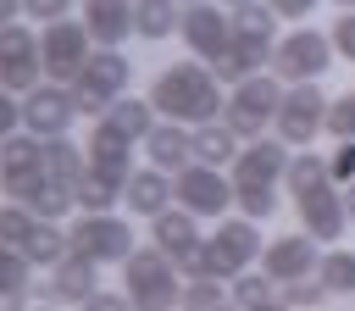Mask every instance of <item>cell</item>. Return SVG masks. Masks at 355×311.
I'll use <instances>...</instances> for the list:
<instances>
[{"label": "cell", "mask_w": 355, "mask_h": 311, "mask_svg": "<svg viewBox=\"0 0 355 311\" xmlns=\"http://www.w3.org/2000/svg\"><path fill=\"white\" fill-rule=\"evenodd\" d=\"M322 122H327V89H322V78H311V83H283V100H277V111H272V133H277L288 150H300V144H316Z\"/></svg>", "instance_id": "cell-8"}, {"label": "cell", "mask_w": 355, "mask_h": 311, "mask_svg": "<svg viewBox=\"0 0 355 311\" xmlns=\"http://www.w3.org/2000/svg\"><path fill=\"white\" fill-rule=\"evenodd\" d=\"M33 222H39V217H33L22 200H6V205H0V244H17V250H22V239L33 233Z\"/></svg>", "instance_id": "cell-39"}, {"label": "cell", "mask_w": 355, "mask_h": 311, "mask_svg": "<svg viewBox=\"0 0 355 311\" xmlns=\"http://www.w3.org/2000/svg\"><path fill=\"white\" fill-rule=\"evenodd\" d=\"M89 167V156H83V144L72 139V133H55V139H44V178H61V183H78V172Z\"/></svg>", "instance_id": "cell-32"}, {"label": "cell", "mask_w": 355, "mask_h": 311, "mask_svg": "<svg viewBox=\"0 0 355 311\" xmlns=\"http://www.w3.org/2000/svg\"><path fill=\"white\" fill-rule=\"evenodd\" d=\"M333 294L316 283V272L311 278H288V283H277V305L283 311H316V305H327Z\"/></svg>", "instance_id": "cell-38"}, {"label": "cell", "mask_w": 355, "mask_h": 311, "mask_svg": "<svg viewBox=\"0 0 355 311\" xmlns=\"http://www.w3.org/2000/svg\"><path fill=\"white\" fill-rule=\"evenodd\" d=\"M333 61H338V56H333V39H327V28H316V22H294L288 33L272 39V72H277L283 83H311V78H322Z\"/></svg>", "instance_id": "cell-7"}, {"label": "cell", "mask_w": 355, "mask_h": 311, "mask_svg": "<svg viewBox=\"0 0 355 311\" xmlns=\"http://www.w3.org/2000/svg\"><path fill=\"white\" fill-rule=\"evenodd\" d=\"M78 0H22V17L28 22H55V17H72Z\"/></svg>", "instance_id": "cell-43"}, {"label": "cell", "mask_w": 355, "mask_h": 311, "mask_svg": "<svg viewBox=\"0 0 355 311\" xmlns=\"http://www.w3.org/2000/svg\"><path fill=\"white\" fill-rule=\"evenodd\" d=\"M33 289V261L17 244H0V305H28Z\"/></svg>", "instance_id": "cell-30"}, {"label": "cell", "mask_w": 355, "mask_h": 311, "mask_svg": "<svg viewBox=\"0 0 355 311\" xmlns=\"http://www.w3.org/2000/svg\"><path fill=\"white\" fill-rule=\"evenodd\" d=\"M72 200H78V211H116V205H122V183L83 167L78 183H72Z\"/></svg>", "instance_id": "cell-33"}, {"label": "cell", "mask_w": 355, "mask_h": 311, "mask_svg": "<svg viewBox=\"0 0 355 311\" xmlns=\"http://www.w3.org/2000/svg\"><path fill=\"white\" fill-rule=\"evenodd\" d=\"M266 67H272V44L266 39H244V33H233L227 50L211 61V72L222 78V89L239 83V78H250V72H266Z\"/></svg>", "instance_id": "cell-24"}, {"label": "cell", "mask_w": 355, "mask_h": 311, "mask_svg": "<svg viewBox=\"0 0 355 311\" xmlns=\"http://www.w3.org/2000/svg\"><path fill=\"white\" fill-rule=\"evenodd\" d=\"M316 255H322V244L300 228V233H277V239H266L255 267H261L272 283H288V278H311V272H316Z\"/></svg>", "instance_id": "cell-17"}, {"label": "cell", "mask_w": 355, "mask_h": 311, "mask_svg": "<svg viewBox=\"0 0 355 311\" xmlns=\"http://www.w3.org/2000/svg\"><path fill=\"white\" fill-rule=\"evenodd\" d=\"M122 205H128V217H155V211H166L172 205V172H161V167H133L128 172V183H122Z\"/></svg>", "instance_id": "cell-21"}, {"label": "cell", "mask_w": 355, "mask_h": 311, "mask_svg": "<svg viewBox=\"0 0 355 311\" xmlns=\"http://www.w3.org/2000/svg\"><path fill=\"white\" fill-rule=\"evenodd\" d=\"M189 144H194V161H205V167H227L233 156H239V133L222 122V117H211V122H194L189 128Z\"/></svg>", "instance_id": "cell-25"}, {"label": "cell", "mask_w": 355, "mask_h": 311, "mask_svg": "<svg viewBox=\"0 0 355 311\" xmlns=\"http://www.w3.org/2000/svg\"><path fill=\"white\" fill-rule=\"evenodd\" d=\"M261 222L255 217H244V211H227V217H216V228L200 239V272H211V278H233V272H244V267H255L261 261Z\"/></svg>", "instance_id": "cell-5"}, {"label": "cell", "mask_w": 355, "mask_h": 311, "mask_svg": "<svg viewBox=\"0 0 355 311\" xmlns=\"http://www.w3.org/2000/svg\"><path fill=\"white\" fill-rule=\"evenodd\" d=\"M139 150H144V161H150V167H161V172H178V167H189V161H194V144H189V122L155 117V128L139 139Z\"/></svg>", "instance_id": "cell-20"}, {"label": "cell", "mask_w": 355, "mask_h": 311, "mask_svg": "<svg viewBox=\"0 0 355 311\" xmlns=\"http://www.w3.org/2000/svg\"><path fill=\"white\" fill-rule=\"evenodd\" d=\"M178 0H133V39H144V44H161V39H172L178 33Z\"/></svg>", "instance_id": "cell-28"}, {"label": "cell", "mask_w": 355, "mask_h": 311, "mask_svg": "<svg viewBox=\"0 0 355 311\" xmlns=\"http://www.w3.org/2000/svg\"><path fill=\"white\" fill-rule=\"evenodd\" d=\"M105 122L139 144V139L155 128V106H150V94H116V100L105 106Z\"/></svg>", "instance_id": "cell-29"}, {"label": "cell", "mask_w": 355, "mask_h": 311, "mask_svg": "<svg viewBox=\"0 0 355 311\" xmlns=\"http://www.w3.org/2000/svg\"><path fill=\"white\" fill-rule=\"evenodd\" d=\"M227 305H239V311H272L277 305V283L261 267H244V272L227 278Z\"/></svg>", "instance_id": "cell-27"}, {"label": "cell", "mask_w": 355, "mask_h": 311, "mask_svg": "<svg viewBox=\"0 0 355 311\" xmlns=\"http://www.w3.org/2000/svg\"><path fill=\"white\" fill-rule=\"evenodd\" d=\"M44 178V139L17 128L0 139V194L6 200H28V189Z\"/></svg>", "instance_id": "cell-14"}, {"label": "cell", "mask_w": 355, "mask_h": 311, "mask_svg": "<svg viewBox=\"0 0 355 311\" xmlns=\"http://www.w3.org/2000/svg\"><path fill=\"white\" fill-rule=\"evenodd\" d=\"M327 178H333L338 189L355 178V139H333V150H327Z\"/></svg>", "instance_id": "cell-42"}, {"label": "cell", "mask_w": 355, "mask_h": 311, "mask_svg": "<svg viewBox=\"0 0 355 311\" xmlns=\"http://www.w3.org/2000/svg\"><path fill=\"white\" fill-rule=\"evenodd\" d=\"M83 156H89V172H105V178H116V183H128V172H133V139H128V133H116L105 117H94V122H89Z\"/></svg>", "instance_id": "cell-18"}, {"label": "cell", "mask_w": 355, "mask_h": 311, "mask_svg": "<svg viewBox=\"0 0 355 311\" xmlns=\"http://www.w3.org/2000/svg\"><path fill=\"white\" fill-rule=\"evenodd\" d=\"M344 6H355V0H338V11H344Z\"/></svg>", "instance_id": "cell-50"}, {"label": "cell", "mask_w": 355, "mask_h": 311, "mask_svg": "<svg viewBox=\"0 0 355 311\" xmlns=\"http://www.w3.org/2000/svg\"><path fill=\"white\" fill-rule=\"evenodd\" d=\"M150 106H155V117H172V122H211V117H222V78L200 61V56H183V61H166L155 78H150Z\"/></svg>", "instance_id": "cell-2"}, {"label": "cell", "mask_w": 355, "mask_h": 311, "mask_svg": "<svg viewBox=\"0 0 355 311\" xmlns=\"http://www.w3.org/2000/svg\"><path fill=\"white\" fill-rule=\"evenodd\" d=\"M227 17H233V33H244V39H266V44L277 39V22H283L266 0H244V6H233Z\"/></svg>", "instance_id": "cell-37"}, {"label": "cell", "mask_w": 355, "mask_h": 311, "mask_svg": "<svg viewBox=\"0 0 355 311\" xmlns=\"http://www.w3.org/2000/svg\"><path fill=\"white\" fill-rule=\"evenodd\" d=\"M283 100V78L266 67V72H250L239 83H227V100H222V122L239 133V139H261L272 128V111Z\"/></svg>", "instance_id": "cell-6"}, {"label": "cell", "mask_w": 355, "mask_h": 311, "mask_svg": "<svg viewBox=\"0 0 355 311\" xmlns=\"http://www.w3.org/2000/svg\"><path fill=\"white\" fill-rule=\"evenodd\" d=\"M33 217H44V222H61V217H72L78 211V200H72V183H61V178H39L33 189H28V200H22Z\"/></svg>", "instance_id": "cell-31"}, {"label": "cell", "mask_w": 355, "mask_h": 311, "mask_svg": "<svg viewBox=\"0 0 355 311\" xmlns=\"http://www.w3.org/2000/svg\"><path fill=\"white\" fill-rule=\"evenodd\" d=\"M327 39H333V56L355 67V6H344V11L333 17V28H327Z\"/></svg>", "instance_id": "cell-41"}, {"label": "cell", "mask_w": 355, "mask_h": 311, "mask_svg": "<svg viewBox=\"0 0 355 311\" xmlns=\"http://www.w3.org/2000/svg\"><path fill=\"white\" fill-rule=\"evenodd\" d=\"M178 305H189V311H222V305H227V278H211V272L183 278Z\"/></svg>", "instance_id": "cell-36"}, {"label": "cell", "mask_w": 355, "mask_h": 311, "mask_svg": "<svg viewBox=\"0 0 355 311\" xmlns=\"http://www.w3.org/2000/svg\"><path fill=\"white\" fill-rule=\"evenodd\" d=\"M178 39H183L189 56H200V61L211 67V61L227 50V39H233L227 6H222V0H194V6H183V11H178Z\"/></svg>", "instance_id": "cell-13"}, {"label": "cell", "mask_w": 355, "mask_h": 311, "mask_svg": "<svg viewBox=\"0 0 355 311\" xmlns=\"http://www.w3.org/2000/svg\"><path fill=\"white\" fill-rule=\"evenodd\" d=\"M72 122H78V106H72V89L67 83H33L28 94H22V128L28 133H39V139H55V133H72Z\"/></svg>", "instance_id": "cell-16"}, {"label": "cell", "mask_w": 355, "mask_h": 311, "mask_svg": "<svg viewBox=\"0 0 355 311\" xmlns=\"http://www.w3.org/2000/svg\"><path fill=\"white\" fill-rule=\"evenodd\" d=\"M322 133H333V139H355V83H349L338 100H327V122H322Z\"/></svg>", "instance_id": "cell-40"}, {"label": "cell", "mask_w": 355, "mask_h": 311, "mask_svg": "<svg viewBox=\"0 0 355 311\" xmlns=\"http://www.w3.org/2000/svg\"><path fill=\"white\" fill-rule=\"evenodd\" d=\"M266 6H272V11L283 17V22H305V17H311V11L322 6V0H266Z\"/></svg>", "instance_id": "cell-45"}, {"label": "cell", "mask_w": 355, "mask_h": 311, "mask_svg": "<svg viewBox=\"0 0 355 311\" xmlns=\"http://www.w3.org/2000/svg\"><path fill=\"white\" fill-rule=\"evenodd\" d=\"M316 283L333 300H355V250L349 244H322L316 255Z\"/></svg>", "instance_id": "cell-26"}, {"label": "cell", "mask_w": 355, "mask_h": 311, "mask_svg": "<svg viewBox=\"0 0 355 311\" xmlns=\"http://www.w3.org/2000/svg\"><path fill=\"white\" fill-rule=\"evenodd\" d=\"M322 178H327V150H316V144L288 150V167H283V189H288V194H300V189H311V183H322Z\"/></svg>", "instance_id": "cell-35"}, {"label": "cell", "mask_w": 355, "mask_h": 311, "mask_svg": "<svg viewBox=\"0 0 355 311\" xmlns=\"http://www.w3.org/2000/svg\"><path fill=\"white\" fill-rule=\"evenodd\" d=\"M67 244H72V255H89L100 267H122V255L139 239H133V217H122V211H83L67 228Z\"/></svg>", "instance_id": "cell-9"}, {"label": "cell", "mask_w": 355, "mask_h": 311, "mask_svg": "<svg viewBox=\"0 0 355 311\" xmlns=\"http://www.w3.org/2000/svg\"><path fill=\"white\" fill-rule=\"evenodd\" d=\"M17 128H22V100H17L11 89H0V139L17 133Z\"/></svg>", "instance_id": "cell-44"}, {"label": "cell", "mask_w": 355, "mask_h": 311, "mask_svg": "<svg viewBox=\"0 0 355 311\" xmlns=\"http://www.w3.org/2000/svg\"><path fill=\"white\" fill-rule=\"evenodd\" d=\"M22 17V0H0V22H17Z\"/></svg>", "instance_id": "cell-47"}, {"label": "cell", "mask_w": 355, "mask_h": 311, "mask_svg": "<svg viewBox=\"0 0 355 311\" xmlns=\"http://www.w3.org/2000/svg\"><path fill=\"white\" fill-rule=\"evenodd\" d=\"M294 217H300V228H305L316 244H344V233H349L344 189H338L333 178H322V183L300 189V194H294Z\"/></svg>", "instance_id": "cell-12"}, {"label": "cell", "mask_w": 355, "mask_h": 311, "mask_svg": "<svg viewBox=\"0 0 355 311\" xmlns=\"http://www.w3.org/2000/svg\"><path fill=\"white\" fill-rule=\"evenodd\" d=\"M83 28L94 44H122L133 39V0H78Z\"/></svg>", "instance_id": "cell-23"}, {"label": "cell", "mask_w": 355, "mask_h": 311, "mask_svg": "<svg viewBox=\"0 0 355 311\" xmlns=\"http://www.w3.org/2000/svg\"><path fill=\"white\" fill-rule=\"evenodd\" d=\"M44 83V67H39V33L22 28V22H0V89H11L17 100Z\"/></svg>", "instance_id": "cell-15"}, {"label": "cell", "mask_w": 355, "mask_h": 311, "mask_svg": "<svg viewBox=\"0 0 355 311\" xmlns=\"http://www.w3.org/2000/svg\"><path fill=\"white\" fill-rule=\"evenodd\" d=\"M67 250H72V244H67V228H61V222H44V217H39V222H33V233L22 239V255H28L33 267H44V272H50Z\"/></svg>", "instance_id": "cell-34"}, {"label": "cell", "mask_w": 355, "mask_h": 311, "mask_svg": "<svg viewBox=\"0 0 355 311\" xmlns=\"http://www.w3.org/2000/svg\"><path fill=\"white\" fill-rule=\"evenodd\" d=\"M283 167H288V144L266 128L261 139H244L239 156L227 161V183H233V211L272 222L277 217V189H283Z\"/></svg>", "instance_id": "cell-1"}, {"label": "cell", "mask_w": 355, "mask_h": 311, "mask_svg": "<svg viewBox=\"0 0 355 311\" xmlns=\"http://www.w3.org/2000/svg\"><path fill=\"white\" fill-rule=\"evenodd\" d=\"M178 289H183V272H178V261H172L166 250L133 244V250L122 255V294H128V305H139V311H166V305H178Z\"/></svg>", "instance_id": "cell-4"}, {"label": "cell", "mask_w": 355, "mask_h": 311, "mask_svg": "<svg viewBox=\"0 0 355 311\" xmlns=\"http://www.w3.org/2000/svg\"><path fill=\"white\" fill-rule=\"evenodd\" d=\"M200 239H205V233H200V217H194V211H183L178 200H172L166 211H155V217H150V244H155V250H166L172 261H183L189 250H200Z\"/></svg>", "instance_id": "cell-22"}, {"label": "cell", "mask_w": 355, "mask_h": 311, "mask_svg": "<svg viewBox=\"0 0 355 311\" xmlns=\"http://www.w3.org/2000/svg\"><path fill=\"white\" fill-rule=\"evenodd\" d=\"M67 89H72L78 117H83V122H94V117H105V106H111L116 94H128V89H133V61L122 56V44H94V50H89V61L78 67V78H72Z\"/></svg>", "instance_id": "cell-3"}, {"label": "cell", "mask_w": 355, "mask_h": 311, "mask_svg": "<svg viewBox=\"0 0 355 311\" xmlns=\"http://www.w3.org/2000/svg\"><path fill=\"white\" fill-rule=\"evenodd\" d=\"M222 6H227V11H233V6H244V0H222Z\"/></svg>", "instance_id": "cell-49"}, {"label": "cell", "mask_w": 355, "mask_h": 311, "mask_svg": "<svg viewBox=\"0 0 355 311\" xmlns=\"http://www.w3.org/2000/svg\"><path fill=\"white\" fill-rule=\"evenodd\" d=\"M89 50H94V39H89L83 22H72V17L39 22V67H44L50 83H72L78 67L89 61Z\"/></svg>", "instance_id": "cell-11"}, {"label": "cell", "mask_w": 355, "mask_h": 311, "mask_svg": "<svg viewBox=\"0 0 355 311\" xmlns=\"http://www.w3.org/2000/svg\"><path fill=\"white\" fill-rule=\"evenodd\" d=\"M344 211H349V228H355V178L344 183Z\"/></svg>", "instance_id": "cell-48"}, {"label": "cell", "mask_w": 355, "mask_h": 311, "mask_svg": "<svg viewBox=\"0 0 355 311\" xmlns=\"http://www.w3.org/2000/svg\"><path fill=\"white\" fill-rule=\"evenodd\" d=\"M100 289V261L89 255H61L50 267V283H44V300H61V305H89V294Z\"/></svg>", "instance_id": "cell-19"}, {"label": "cell", "mask_w": 355, "mask_h": 311, "mask_svg": "<svg viewBox=\"0 0 355 311\" xmlns=\"http://www.w3.org/2000/svg\"><path fill=\"white\" fill-rule=\"evenodd\" d=\"M178 6H194V0H178Z\"/></svg>", "instance_id": "cell-51"}, {"label": "cell", "mask_w": 355, "mask_h": 311, "mask_svg": "<svg viewBox=\"0 0 355 311\" xmlns=\"http://www.w3.org/2000/svg\"><path fill=\"white\" fill-rule=\"evenodd\" d=\"M128 305V294H111V289H94L89 294V311H122Z\"/></svg>", "instance_id": "cell-46"}, {"label": "cell", "mask_w": 355, "mask_h": 311, "mask_svg": "<svg viewBox=\"0 0 355 311\" xmlns=\"http://www.w3.org/2000/svg\"><path fill=\"white\" fill-rule=\"evenodd\" d=\"M172 200L183 211H194L200 222H216L233 211V183H227V167H205V161H189L172 172Z\"/></svg>", "instance_id": "cell-10"}]
</instances>
